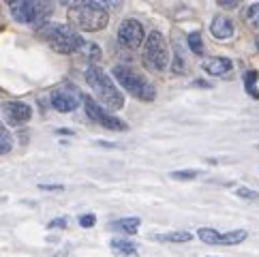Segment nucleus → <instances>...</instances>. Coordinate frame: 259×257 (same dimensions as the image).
Returning a JSON list of instances; mask_svg holds the SVG:
<instances>
[{
    "label": "nucleus",
    "mask_w": 259,
    "mask_h": 257,
    "mask_svg": "<svg viewBox=\"0 0 259 257\" xmlns=\"http://www.w3.org/2000/svg\"><path fill=\"white\" fill-rule=\"evenodd\" d=\"M54 227H67V219H56V221H52L50 229H54Z\"/></svg>",
    "instance_id": "obj_28"
},
{
    "label": "nucleus",
    "mask_w": 259,
    "mask_h": 257,
    "mask_svg": "<svg viewBox=\"0 0 259 257\" xmlns=\"http://www.w3.org/2000/svg\"><path fill=\"white\" fill-rule=\"evenodd\" d=\"M13 150V137L7 131V126L0 124V154H7Z\"/></svg>",
    "instance_id": "obj_22"
},
{
    "label": "nucleus",
    "mask_w": 259,
    "mask_h": 257,
    "mask_svg": "<svg viewBox=\"0 0 259 257\" xmlns=\"http://www.w3.org/2000/svg\"><path fill=\"white\" fill-rule=\"evenodd\" d=\"M112 77L114 81H118L120 86L131 97H135L137 101H146V103H152L156 99V88L150 79H146L140 71L131 69L128 64H116L112 69Z\"/></svg>",
    "instance_id": "obj_3"
},
{
    "label": "nucleus",
    "mask_w": 259,
    "mask_h": 257,
    "mask_svg": "<svg viewBox=\"0 0 259 257\" xmlns=\"http://www.w3.org/2000/svg\"><path fill=\"white\" fill-rule=\"evenodd\" d=\"M236 195H238L240 199H246V201H257V199H259V191H253V189L242 187V189L236 191Z\"/></svg>",
    "instance_id": "obj_24"
},
{
    "label": "nucleus",
    "mask_w": 259,
    "mask_h": 257,
    "mask_svg": "<svg viewBox=\"0 0 259 257\" xmlns=\"http://www.w3.org/2000/svg\"><path fill=\"white\" fill-rule=\"evenodd\" d=\"M58 3H60V5H64V7H69V9H71L73 5H75V0H58Z\"/></svg>",
    "instance_id": "obj_29"
},
{
    "label": "nucleus",
    "mask_w": 259,
    "mask_h": 257,
    "mask_svg": "<svg viewBox=\"0 0 259 257\" xmlns=\"http://www.w3.org/2000/svg\"><path fill=\"white\" fill-rule=\"evenodd\" d=\"M79 54H81V56H84L86 60H90V62H97V60L101 58L99 45H97V43H88V41H84V45H81Z\"/></svg>",
    "instance_id": "obj_20"
},
{
    "label": "nucleus",
    "mask_w": 259,
    "mask_h": 257,
    "mask_svg": "<svg viewBox=\"0 0 259 257\" xmlns=\"http://www.w3.org/2000/svg\"><path fill=\"white\" fill-rule=\"evenodd\" d=\"M199 174H201L199 169H178V172H171L169 176L174 180H195Z\"/></svg>",
    "instance_id": "obj_23"
},
{
    "label": "nucleus",
    "mask_w": 259,
    "mask_h": 257,
    "mask_svg": "<svg viewBox=\"0 0 259 257\" xmlns=\"http://www.w3.org/2000/svg\"><path fill=\"white\" fill-rule=\"evenodd\" d=\"M84 77L88 81V86L92 88V93H95L99 105H105L109 112H112V109H122L124 107V97L118 90L116 81L109 77L99 64H90V67L86 69V73H84Z\"/></svg>",
    "instance_id": "obj_1"
},
{
    "label": "nucleus",
    "mask_w": 259,
    "mask_h": 257,
    "mask_svg": "<svg viewBox=\"0 0 259 257\" xmlns=\"http://www.w3.org/2000/svg\"><path fill=\"white\" fill-rule=\"evenodd\" d=\"M95 223H97V217L95 215H81L79 217V225L81 227H92Z\"/></svg>",
    "instance_id": "obj_27"
},
{
    "label": "nucleus",
    "mask_w": 259,
    "mask_h": 257,
    "mask_svg": "<svg viewBox=\"0 0 259 257\" xmlns=\"http://www.w3.org/2000/svg\"><path fill=\"white\" fill-rule=\"evenodd\" d=\"M246 229H231V232L221 234L212 227H199L197 229V238L206 244H221V246H234L246 240Z\"/></svg>",
    "instance_id": "obj_8"
},
{
    "label": "nucleus",
    "mask_w": 259,
    "mask_h": 257,
    "mask_svg": "<svg viewBox=\"0 0 259 257\" xmlns=\"http://www.w3.org/2000/svg\"><path fill=\"white\" fill-rule=\"evenodd\" d=\"M217 3H219L221 9H225V11H231V9H236L240 3H242V0H217Z\"/></svg>",
    "instance_id": "obj_26"
},
{
    "label": "nucleus",
    "mask_w": 259,
    "mask_h": 257,
    "mask_svg": "<svg viewBox=\"0 0 259 257\" xmlns=\"http://www.w3.org/2000/svg\"><path fill=\"white\" fill-rule=\"evenodd\" d=\"M88 5V7H97L105 13H118L122 9V0H75V5Z\"/></svg>",
    "instance_id": "obj_13"
},
{
    "label": "nucleus",
    "mask_w": 259,
    "mask_h": 257,
    "mask_svg": "<svg viewBox=\"0 0 259 257\" xmlns=\"http://www.w3.org/2000/svg\"><path fill=\"white\" fill-rule=\"evenodd\" d=\"M244 20L248 22V26L255 30H259V3H253V5H248L244 9Z\"/></svg>",
    "instance_id": "obj_19"
},
{
    "label": "nucleus",
    "mask_w": 259,
    "mask_h": 257,
    "mask_svg": "<svg viewBox=\"0 0 259 257\" xmlns=\"http://www.w3.org/2000/svg\"><path fill=\"white\" fill-rule=\"evenodd\" d=\"M154 240L159 242H189L193 240V234L189 232H167V234H154Z\"/></svg>",
    "instance_id": "obj_17"
},
{
    "label": "nucleus",
    "mask_w": 259,
    "mask_h": 257,
    "mask_svg": "<svg viewBox=\"0 0 259 257\" xmlns=\"http://www.w3.org/2000/svg\"><path fill=\"white\" fill-rule=\"evenodd\" d=\"M257 150H259V144H257Z\"/></svg>",
    "instance_id": "obj_32"
},
{
    "label": "nucleus",
    "mask_w": 259,
    "mask_h": 257,
    "mask_svg": "<svg viewBox=\"0 0 259 257\" xmlns=\"http://www.w3.org/2000/svg\"><path fill=\"white\" fill-rule=\"evenodd\" d=\"M39 36L58 54H79L81 45H84V36L64 24H54V22L41 24Z\"/></svg>",
    "instance_id": "obj_2"
},
{
    "label": "nucleus",
    "mask_w": 259,
    "mask_h": 257,
    "mask_svg": "<svg viewBox=\"0 0 259 257\" xmlns=\"http://www.w3.org/2000/svg\"><path fill=\"white\" fill-rule=\"evenodd\" d=\"M201 69L212 77H223V75H227V73H231L234 62H231L229 58H225V56H212V58H206L201 62Z\"/></svg>",
    "instance_id": "obj_12"
},
{
    "label": "nucleus",
    "mask_w": 259,
    "mask_h": 257,
    "mask_svg": "<svg viewBox=\"0 0 259 257\" xmlns=\"http://www.w3.org/2000/svg\"><path fill=\"white\" fill-rule=\"evenodd\" d=\"M3 116H5L7 124L20 126V124H26L32 118V107L28 103H24V101H5Z\"/></svg>",
    "instance_id": "obj_10"
},
{
    "label": "nucleus",
    "mask_w": 259,
    "mask_h": 257,
    "mask_svg": "<svg viewBox=\"0 0 259 257\" xmlns=\"http://www.w3.org/2000/svg\"><path fill=\"white\" fill-rule=\"evenodd\" d=\"M144 48H142V58L144 62L150 67L152 71H165L169 64V48L167 41L159 30H150L148 36L144 39Z\"/></svg>",
    "instance_id": "obj_5"
},
{
    "label": "nucleus",
    "mask_w": 259,
    "mask_h": 257,
    "mask_svg": "<svg viewBox=\"0 0 259 257\" xmlns=\"http://www.w3.org/2000/svg\"><path fill=\"white\" fill-rule=\"evenodd\" d=\"M257 50H259V36H257Z\"/></svg>",
    "instance_id": "obj_31"
},
{
    "label": "nucleus",
    "mask_w": 259,
    "mask_h": 257,
    "mask_svg": "<svg viewBox=\"0 0 259 257\" xmlns=\"http://www.w3.org/2000/svg\"><path fill=\"white\" fill-rule=\"evenodd\" d=\"M140 219L137 217H128V219H118V221L112 223V229L114 232H122L126 236H133L137 234V229H140Z\"/></svg>",
    "instance_id": "obj_14"
},
{
    "label": "nucleus",
    "mask_w": 259,
    "mask_h": 257,
    "mask_svg": "<svg viewBox=\"0 0 259 257\" xmlns=\"http://www.w3.org/2000/svg\"><path fill=\"white\" fill-rule=\"evenodd\" d=\"M171 71L176 73V75H182V73L187 71V67H184V58L180 56L178 52H176V56H174V67H171Z\"/></svg>",
    "instance_id": "obj_25"
},
{
    "label": "nucleus",
    "mask_w": 259,
    "mask_h": 257,
    "mask_svg": "<svg viewBox=\"0 0 259 257\" xmlns=\"http://www.w3.org/2000/svg\"><path fill=\"white\" fill-rule=\"evenodd\" d=\"M84 101V97L79 95L77 88H73L71 84H62V86H56L52 90L50 95V103L54 109H58L62 114H69V112H75L79 107V103Z\"/></svg>",
    "instance_id": "obj_7"
},
{
    "label": "nucleus",
    "mask_w": 259,
    "mask_h": 257,
    "mask_svg": "<svg viewBox=\"0 0 259 257\" xmlns=\"http://www.w3.org/2000/svg\"><path fill=\"white\" fill-rule=\"evenodd\" d=\"M112 249H114V253H118V255L133 257V255L137 253V244L131 242V240H126V238H114V240H112Z\"/></svg>",
    "instance_id": "obj_16"
},
{
    "label": "nucleus",
    "mask_w": 259,
    "mask_h": 257,
    "mask_svg": "<svg viewBox=\"0 0 259 257\" xmlns=\"http://www.w3.org/2000/svg\"><path fill=\"white\" fill-rule=\"evenodd\" d=\"M118 43L126 50H137L142 48L144 43V26L133 20V17H126V20L120 24L118 28Z\"/></svg>",
    "instance_id": "obj_9"
},
{
    "label": "nucleus",
    "mask_w": 259,
    "mask_h": 257,
    "mask_svg": "<svg viewBox=\"0 0 259 257\" xmlns=\"http://www.w3.org/2000/svg\"><path fill=\"white\" fill-rule=\"evenodd\" d=\"M56 133H60V135H73V133L69 131V128H60V131H56Z\"/></svg>",
    "instance_id": "obj_30"
},
{
    "label": "nucleus",
    "mask_w": 259,
    "mask_h": 257,
    "mask_svg": "<svg viewBox=\"0 0 259 257\" xmlns=\"http://www.w3.org/2000/svg\"><path fill=\"white\" fill-rule=\"evenodd\" d=\"M69 24L73 30L77 32H101L107 28L109 13L101 11L97 7L77 5L69 9Z\"/></svg>",
    "instance_id": "obj_4"
},
{
    "label": "nucleus",
    "mask_w": 259,
    "mask_h": 257,
    "mask_svg": "<svg viewBox=\"0 0 259 257\" xmlns=\"http://www.w3.org/2000/svg\"><path fill=\"white\" fill-rule=\"evenodd\" d=\"M187 43H189V50L195 54V56H203L206 48H203V41H201V34L199 32H191L187 36Z\"/></svg>",
    "instance_id": "obj_21"
},
{
    "label": "nucleus",
    "mask_w": 259,
    "mask_h": 257,
    "mask_svg": "<svg viewBox=\"0 0 259 257\" xmlns=\"http://www.w3.org/2000/svg\"><path fill=\"white\" fill-rule=\"evenodd\" d=\"M30 5L36 13V24H45L54 11V0H30Z\"/></svg>",
    "instance_id": "obj_15"
},
{
    "label": "nucleus",
    "mask_w": 259,
    "mask_h": 257,
    "mask_svg": "<svg viewBox=\"0 0 259 257\" xmlns=\"http://www.w3.org/2000/svg\"><path fill=\"white\" fill-rule=\"evenodd\" d=\"M257 79H259V73L255 69H248L244 71V90L251 95L255 101H259V90H257Z\"/></svg>",
    "instance_id": "obj_18"
},
{
    "label": "nucleus",
    "mask_w": 259,
    "mask_h": 257,
    "mask_svg": "<svg viewBox=\"0 0 259 257\" xmlns=\"http://www.w3.org/2000/svg\"><path fill=\"white\" fill-rule=\"evenodd\" d=\"M234 32H236L234 22H231V17L225 15V13H219L214 20H212V24H210V34L214 36V39H219V41L231 39V36H234Z\"/></svg>",
    "instance_id": "obj_11"
},
{
    "label": "nucleus",
    "mask_w": 259,
    "mask_h": 257,
    "mask_svg": "<svg viewBox=\"0 0 259 257\" xmlns=\"http://www.w3.org/2000/svg\"><path fill=\"white\" fill-rule=\"evenodd\" d=\"M84 107H86V116L90 118L92 122H97V124H101L103 128H107V131H126V122L124 120H120L118 116H114L109 109H105V107H101L99 103L92 97H84Z\"/></svg>",
    "instance_id": "obj_6"
}]
</instances>
